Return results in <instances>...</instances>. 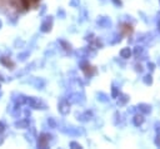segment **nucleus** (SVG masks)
<instances>
[{"label":"nucleus","instance_id":"f257e3e1","mask_svg":"<svg viewBox=\"0 0 160 149\" xmlns=\"http://www.w3.org/2000/svg\"><path fill=\"white\" fill-rule=\"evenodd\" d=\"M26 104H29L31 108H34V109H45V104L43 103L41 100H38L36 98L34 97H30V98H26L25 100Z\"/></svg>","mask_w":160,"mask_h":149},{"label":"nucleus","instance_id":"f03ea898","mask_svg":"<svg viewBox=\"0 0 160 149\" xmlns=\"http://www.w3.org/2000/svg\"><path fill=\"white\" fill-rule=\"evenodd\" d=\"M28 126H29L28 119H21L15 122V128H18V129H24V128H28Z\"/></svg>","mask_w":160,"mask_h":149},{"label":"nucleus","instance_id":"7ed1b4c3","mask_svg":"<svg viewBox=\"0 0 160 149\" xmlns=\"http://www.w3.org/2000/svg\"><path fill=\"white\" fill-rule=\"evenodd\" d=\"M50 29H51V20H50V23H49V20L45 21V23H43V25H41V31L46 33V31H50Z\"/></svg>","mask_w":160,"mask_h":149},{"label":"nucleus","instance_id":"20e7f679","mask_svg":"<svg viewBox=\"0 0 160 149\" xmlns=\"http://www.w3.org/2000/svg\"><path fill=\"white\" fill-rule=\"evenodd\" d=\"M0 61H2L4 65H6V67H10V68H14V63H12L10 60H6L4 57L3 58H0Z\"/></svg>","mask_w":160,"mask_h":149},{"label":"nucleus","instance_id":"39448f33","mask_svg":"<svg viewBox=\"0 0 160 149\" xmlns=\"http://www.w3.org/2000/svg\"><path fill=\"white\" fill-rule=\"evenodd\" d=\"M26 57H29V53H23V54H19V55H18V59H19L20 61H23V60L26 59Z\"/></svg>","mask_w":160,"mask_h":149},{"label":"nucleus","instance_id":"423d86ee","mask_svg":"<svg viewBox=\"0 0 160 149\" xmlns=\"http://www.w3.org/2000/svg\"><path fill=\"white\" fill-rule=\"evenodd\" d=\"M20 2H21V4H23L24 9H29L30 8V2H29V0H20Z\"/></svg>","mask_w":160,"mask_h":149},{"label":"nucleus","instance_id":"0eeeda50","mask_svg":"<svg viewBox=\"0 0 160 149\" xmlns=\"http://www.w3.org/2000/svg\"><path fill=\"white\" fill-rule=\"evenodd\" d=\"M4 130H5V124L3 122H0V134H2Z\"/></svg>","mask_w":160,"mask_h":149},{"label":"nucleus","instance_id":"6e6552de","mask_svg":"<svg viewBox=\"0 0 160 149\" xmlns=\"http://www.w3.org/2000/svg\"><path fill=\"white\" fill-rule=\"evenodd\" d=\"M126 54L130 55V51H128V50H123V51H121V55H123V57H125Z\"/></svg>","mask_w":160,"mask_h":149},{"label":"nucleus","instance_id":"1a4fd4ad","mask_svg":"<svg viewBox=\"0 0 160 149\" xmlns=\"http://www.w3.org/2000/svg\"><path fill=\"white\" fill-rule=\"evenodd\" d=\"M71 147H75V148H81L79 144H77V143H71Z\"/></svg>","mask_w":160,"mask_h":149},{"label":"nucleus","instance_id":"9d476101","mask_svg":"<svg viewBox=\"0 0 160 149\" xmlns=\"http://www.w3.org/2000/svg\"><path fill=\"white\" fill-rule=\"evenodd\" d=\"M3 143H4V138H3L2 135H0V145H2Z\"/></svg>","mask_w":160,"mask_h":149},{"label":"nucleus","instance_id":"9b49d317","mask_svg":"<svg viewBox=\"0 0 160 149\" xmlns=\"http://www.w3.org/2000/svg\"><path fill=\"white\" fill-rule=\"evenodd\" d=\"M0 81H4V78H3L2 74H0Z\"/></svg>","mask_w":160,"mask_h":149},{"label":"nucleus","instance_id":"f8f14e48","mask_svg":"<svg viewBox=\"0 0 160 149\" xmlns=\"http://www.w3.org/2000/svg\"><path fill=\"white\" fill-rule=\"evenodd\" d=\"M2 28H3V21L0 20V29H2Z\"/></svg>","mask_w":160,"mask_h":149},{"label":"nucleus","instance_id":"ddd939ff","mask_svg":"<svg viewBox=\"0 0 160 149\" xmlns=\"http://www.w3.org/2000/svg\"><path fill=\"white\" fill-rule=\"evenodd\" d=\"M2 95H3V94H2V92H0V98H2Z\"/></svg>","mask_w":160,"mask_h":149},{"label":"nucleus","instance_id":"4468645a","mask_svg":"<svg viewBox=\"0 0 160 149\" xmlns=\"http://www.w3.org/2000/svg\"><path fill=\"white\" fill-rule=\"evenodd\" d=\"M34 2H38V0H34Z\"/></svg>","mask_w":160,"mask_h":149}]
</instances>
